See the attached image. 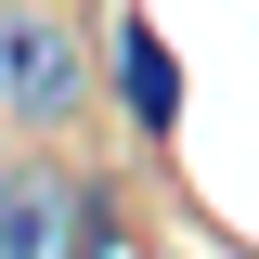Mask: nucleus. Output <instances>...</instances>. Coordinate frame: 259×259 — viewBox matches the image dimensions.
Masks as SVG:
<instances>
[{"mask_svg": "<svg viewBox=\"0 0 259 259\" xmlns=\"http://www.w3.org/2000/svg\"><path fill=\"white\" fill-rule=\"evenodd\" d=\"M0 104H13V130H78V104H91V39L52 0H0Z\"/></svg>", "mask_w": 259, "mask_h": 259, "instance_id": "nucleus-1", "label": "nucleus"}, {"mask_svg": "<svg viewBox=\"0 0 259 259\" xmlns=\"http://www.w3.org/2000/svg\"><path fill=\"white\" fill-rule=\"evenodd\" d=\"M0 259H104V194L65 156L0 168Z\"/></svg>", "mask_w": 259, "mask_h": 259, "instance_id": "nucleus-2", "label": "nucleus"}, {"mask_svg": "<svg viewBox=\"0 0 259 259\" xmlns=\"http://www.w3.org/2000/svg\"><path fill=\"white\" fill-rule=\"evenodd\" d=\"M117 104H130L143 130H168V117H182V65L156 52V26H117Z\"/></svg>", "mask_w": 259, "mask_h": 259, "instance_id": "nucleus-3", "label": "nucleus"}]
</instances>
